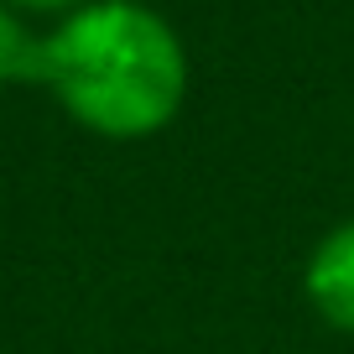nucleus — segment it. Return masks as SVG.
Returning a JSON list of instances; mask_svg holds the SVG:
<instances>
[{
	"label": "nucleus",
	"mask_w": 354,
	"mask_h": 354,
	"mask_svg": "<svg viewBox=\"0 0 354 354\" xmlns=\"http://www.w3.org/2000/svg\"><path fill=\"white\" fill-rule=\"evenodd\" d=\"M42 84L84 131L146 141L188 100V53L151 6L94 0L42 37Z\"/></svg>",
	"instance_id": "f257e3e1"
},
{
	"label": "nucleus",
	"mask_w": 354,
	"mask_h": 354,
	"mask_svg": "<svg viewBox=\"0 0 354 354\" xmlns=\"http://www.w3.org/2000/svg\"><path fill=\"white\" fill-rule=\"evenodd\" d=\"M302 292L328 328L354 333V219L328 230L302 266Z\"/></svg>",
	"instance_id": "f03ea898"
},
{
	"label": "nucleus",
	"mask_w": 354,
	"mask_h": 354,
	"mask_svg": "<svg viewBox=\"0 0 354 354\" xmlns=\"http://www.w3.org/2000/svg\"><path fill=\"white\" fill-rule=\"evenodd\" d=\"M0 84H42V37L0 6Z\"/></svg>",
	"instance_id": "7ed1b4c3"
},
{
	"label": "nucleus",
	"mask_w": 354,
	"mask_h": 354,
	"mask_svg": "<svg viewBox=\"0 0 354 354\" xmlns=\"http://www.w3.org/2000/svg\"><path fill=\"white\" fill-rule=\"evenodd\" d=\"M11 6H26V11H68L78 0H11Z\"/></svg>",
	"instance_id": "20e7f679"
}]
</instances>
